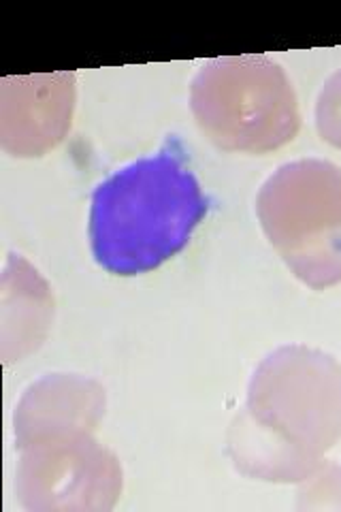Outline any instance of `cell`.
<instances>
[{
  "instance_id": "cell-4",
  "label": "cell",
  "mask_w": 341,
  "mask_h": 512,
  "mask_svg": "<svg viewBox=\"0 0 341 512\" xmlns=\"http://www.w3.org/2000/svg\"><path fill=\"white\" fill-rule=\"evenodd\" d=\"M190 109L201 131L224 152L269 154L297 137V92L267 56L207 60L190 84Z\"/></svg>"
},
{
  "instance_id": "cell-5",
  "label": "cell",
  "mask_w": 341,
  "mask_h": 512,
  "mask_svg": "<svg viewBox=\"0 0 341 512\" xmlns=\"http://www.w3.org/2000/svg\"><path fill=\"white\" fill-rule=\"evenodd\" d=\"M258 222L303 284L324 291L341 282V169L329 160H292L256 197Z\"/></svg>"
},
{
  "instance_id": "cell-2",
  "label": "cell",
  "mask_w": 341,
  "mask_h": 512,
  "mask_svg": "<svg viewBox=\"0 0 341 512\" xmlns=\"http://www.w3.org/2000/svg\"><path fill=\"white\" fill-rule=\"evenodd\" d=\"M205 214L197 175L169 141L92 192L88 235L94 261L113 276L150 274L188 246Z\"/></svg>"
},
{
  "instance_id": "cell-6",
  "label": "cell",
  "mask_w": 341,
  "mask_h": 512,
  "mask_svg": "<svg viewBox=\"0 0 341 512\" xmlns=\"http://www.w3.org/2000/svg\"><path fill=\"white\" fill-rule=\"evenodd\" d=\"M75 75H37L3 79L0 133L13 156H41L71 126Z\"/></svg>"
},
{
  "instance_id": "cell-1",
  "label": "cell",
  "mask_w": 341,
  "mask_h": 512,
  "mask_svg": "<svg viewBox=\"0 0 341 512\" xmlns=\"http://www.w3.org/2000/svg\"><path fill=\"white\" fill-rule=\"evenodd\" d=\"M339 440L341 365L327 352L290 344L256 367L226 448L241 474L301 483L322 470Z\"/></svg>"
},
{
  "instance_id": "cell-3",
  "label": "cell",
  "mask_w": 341,
  "mask_h": 512,
  "mask_svg": "<svg viewBox=\"0 0 341 512\" xmlns=\"http://www.w3.org/2000/svg\"><path fill=\"white\" fill-rule=\"evenodd\" d=\"M105 408L50 393L15 410L18 495L28 510H111L122 491L118 459L94 440Z\"/></svg>"
},
{
  "instance_id": "cell-7",
  "label": "cell",
  "mask_w": 341,
  "mask_h": 512,
  "mask_svg": "<svg viewBox=\"0 0 341 512\" xmlns=\"http://www.w3.org/2000/svg\"><path fill=\"white\" fill-rule=\"evenodd\" d=\"M316 126L324 141L341 150V69L324 82L318 94Z\"/></svg>"
}]
</instances>
